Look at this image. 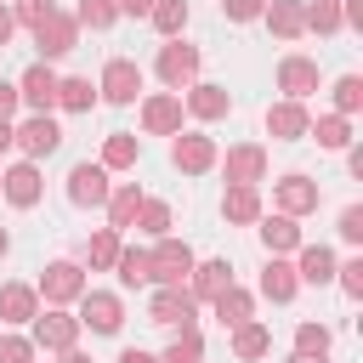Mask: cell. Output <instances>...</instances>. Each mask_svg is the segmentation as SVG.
<instances>
[{"mask_svg": "<svg viewBox=\"0 0 363 363\" xmlns=\"http://www.w3.org/2000/svg\"><path fill=\"white\" fill-rule=\"evenodd\" d=\"M57 108L91 113V108H96V85H91L85 74H57Z\"/></svg>", "mask_w": 363, "mask_h": 363, "instance_id": "cell-34", "label": "cell"}, {"mask_svg": "<svg viewBox=\"0 0 363 363\" xmlns=\"http://www.w3.org/2000/svg\"><path fill=\"white\" fill-rule=\"evenodd\" d=\"M267 204H261V187H244V182H233L227 193H221V221H233V227H255V216H261Z\"/></svg>", "mask_w": 363, "mask_h": 363, "instance_id": "cell-27", "label": "cell"}, {"mask_svg": "<svg viewBox=\"0 0 363 363\" xmlns=\"http://www.w3.org/2000/svg\"><path fill=\"white\" fill-rule=\"evenodd\" d=\"M23 113V96H17V79H0V119H17Z\"/></svg>", "mask_w": 363, "mask_h": 363, "instance_id": "cell-47", "label": "cell"}, {"mask_svg": "<svg viewBox=\"0 0 363 363\" xmlns=\"http://www.w3.org/2000/svg\"><path fill=\"white\" fill-rule=\"evenodd\" d=\"M284 363H329V352H289Z\"/></svg>", "mask_w": 363, "mask_h": 363, "instance_id": "cell-53", "label": "cell"}, {"mask_svg": "<svg viewBox=\"0 0 363 363\" xmlns=\"http://www.w3.org/2000/svg\"><path fill=\"white\" fill-rule=\"evenodd\" d=\"M40 346L23 335V329H0V363H34Z\"/></svg>", "mask_w": 363, "mask_h": 363, "instance_id": "cell-42", "label": "cell"}, {"mask_svg": "<svg viewBox=\"0 0 363 363\" xmlns=\"http://www.w3.org/2000/svg\"><path fill=\"white\" fill-rule=\"evenodd\" d=\"M227 284H233V261H227V255H204V261H193V272H187V295H193L199 306H210Z\"/></svg>", "mask_w": 363, "mask_h": 363, "instance_id": "cell-21", "label": "cell"}, {"mask_svg": "<svg viewBox=\"0 0 363 363\" xmlns=\"http://www.w3.org/2000/svg\"><path fill=\"white\" fill-rule=\"evenodd\" d=\"M193 261H199V255H193L187 238H176V233L153 238V244H147V289H153V284H187Z\"/></svg>", "mask_w": 363, "mask_h": 363, "instance_id": "cell-2", "label": "cell"}, {"mask_svg": "<svg viewBox=\"0 0 363 363\" xmlns=\"http://www.w3.org/2000/svg\"><path fill=\"white\" fill-rule=\"evenodd\" d=\"M11 147H17L23 159H51V153L62 147V125H57L51 113H17V119H11Z\"/></svg>", "mask_w": 363, "mask_h": 363, "instance_id": "cell-7", "label": "cell"}, {"mask_svg": "<svg viewBox=\"0 0 363 363\" xmlns=\"http://www.w3.org/2000/svg\"><path fill=\"white\" fill-rule=\"evenodd\" d=\"M0 193H6V204H11V210H34V204H40V193H45L40 159H11V164L0 170Z\"/></svg>", "mask_w": 363, "mask_h": 363, "instance_id": "cell-13", "label": "cell"}, {"mask_svg": "<svg viewBox=\"0 0 363 363\" xmlns=\"http://www.w3.org/2000/svg\"><path fill=\"white\" fill-rule=\"evenodd\" d=\"M261 125H267V136H272V142H301V136H306V125H312V108H306V102H295V96H278V102H267Z\"/></svg>", "mask_w": 363, "mask_h": 363, "instance_id": "cell-17", "label": "cell"}, {"mask_svg": "<svg viewBox=\"0 0 363 363\" xmlns=\"http://www.w3.org/2000/svg\"><path fill=\"white\" fill-rule=\"evenodd\" d=\"M147 323H159V329L199 323V301L187 295V284H153V295H147Z\"/></svg>", "mask_w": 363, "mask_h": 363, "instance_id": "cell-9", "label": "cell"}, {"mask_svg": "<svg viewBox=\"0 0 363 363\" xmlns=\"http://www.w3.org/2000/svg\"><path fill=\"white\" fill-rule=\"evenodd\" d=\"M329 346H335L329 323H318V318H301L295 323V352H329Z\"/></svg>", "mask_w": 363, "mask_h": 363, "instance_id": "cell-41", "label": "cell"}, {"mask_svg": "<svg viewBox=\"0 0 363 363\" xmlns=\"http://www.w3.org/2000/svg\"><path fill=\"white\" fill-rule=\"evenodd\" d=\"M216 170L227 176V187H233V182L261 187V182H267V147H261V142H233L227 153H216Z\"/></svg>", "mask_w": 363, "mask_h": 363, "instance_id": "cell-12", "label": "cell"}, {"mask_svg": "<svg viewBox=\"0 0 363 363\" xmlns=\"http://www.w3.org/2000/svg\"><path fill=\"white\" fill-rule=\"evenodd\" d=\"M318 199H323V187H318L306 170H284V176L272 182V210H284V216H312Z\"/></svg>", "mask_w": 363, "mask_h": 363, "instance_id": "cell-15", "label": "cell"}, {"mask_svg": "<svg viewBox=\"0 0 363 363\" xmlns=\"http://www.w3.org/2000/svg\"><path fill=\"white\" fill-rule=\"evenodd\" d=\"M210 312H216V323H221V329H233V323L255 318V289H244V284L233 278V284H227V289L210 301Z\"/></svg>", "mask_w": 363, "mask_h": 363, "instance_id": "cell-28", "label": "cell"}, {"mask_svg": "<svg viewBox=\"0 0 363 363\" xmlns=\"http://www.w3.org/2000/svg\"><path fill=\"white\" fill-rule=\"evenodd\" d=\"M255 233H261V244H267V255H295L301 250V216H284V210H261L255 216Z\"/></svg>", "mask_w": 363, "mask_h": 363, "instance_id": "cell-22", "label": "cell"}, {"mask_svg": "<svg viewBox=\"0 0 363 363\" xmlns=\"http://www.w3.org/2000/svg\"><path fill=\"white\" fill-rule=\"evenodd\" d=\"M329 96H335V113L357 119V113H363V74H340V79L329 85Z\"/></svg>", "mask_w": 363, "mask_h": 363, "instance_id": "cell-38", "label": "cell"}, {"mask_svg": "<svg viewBox=\"0 0 363 363\" xmlns=\"http://www.w3.org/2000/svg\"><path fill=\"white\" fill-rule=\"evenodd\" d=\"M113 363H159V352H147V346H125Z\"/></svg>", "mask_w": 363, "mask_h": 363, "instance_id": "cell-49", "label": "cell"}, {"mask_svg": "<svg viewBox=\"0 0 363 363\" xmlns=\"http://www.w3.org/2000/svg\"><path fill=\"white\" fill-rule=\"evenodd\" d=\"M136 233H147V238H164L170 227H176V216H170V204L164 199H142V210H136V221H130Z\"/></svg>", "mask_w": 363, "mask_h": 363, "instance_id": "cell-37", "label": "cell"}, {"mask_svg": "<svg viewBox=\"0 0 363 363\" xmlns=\"http://www.w3.org/2000/svg\"><path fill=\"white\" fill-rule=\"evenodd\" d=\"M108 187H113V170H102L96 159L68 164V204H79V210H102V204H108Z\"/></svg>", "mask_w": 363, "mask_h": 363, "instance_id": "cell-14", "label": "cell"}, {"mask_svg": "<svg viewBox=\"0 0 363 363\" xmlns=\"http://www.w3.org/2000/svg\"><path fill=\"white\" fill-rule=\"evenodd\" d=\"M142 199H147V193H142L136 182H113V187H108V204H102V210H108V227H119V233H125V227L136 221Z\"/></svg>", "mask_w": 363, "mask_h": 363, "instance_id": "cell-32", "label": "cell"}, {"mask_svg": "<svg viewBox=\"0 0 363 363\" xmlns=\"http://www.w3.org/2000/svg\"><path fill=\"white\" fill-rule=\"evenodd\" d=\"M45 11H51V0H11V17H17V28H34Z\"/></svg>", "mask_w": 363, "mask_h": 363, "instance_id": "cell-45", "label": "cell"}, {"mask_svg": "<svg viewBox=\"0 0 363 363\" xmlns=\"http://www.w3.org/2000/svg\"><path fill=\"white\" fill-rule=\"evenodd\" d=\"M340 153H346V170H352V176H357V182H363V147H357V142H352V147H340Z\"/></svg>", "mask_w": 363, "mask_h": 363, "instance_id": "cell-51", "label": "cell"}, {"mask_svg": "<svg viewBox=\"0 0 363 363\" xmlns=\"http://www.w3.org/2000/svg\"><path fill=\"white\" fill-rule=\"evenodd\" d=\"M335 284H340L352 301H363V255H346V261H335Z\"/></svg>", "mask_w": 363, "mask_h": 363, "instance_id": "cell-43", "label": "cell"}, {"mask_svg": "<svg viewBox=\"0 0 363 363\" xmlns=\"http://www.w3.org/2000/svg\"><path fill=\"white\" fill-rule=\"evenodd\" d=\"M289 261H295V278H301V284H335V261H340V255H335L329 244H306V238H301V250H295Z\"/></svg>", "mask_w": 363, "mask_h": 363, "instance_id": "cell-24", "label": "cell"}, {"mask_svg": "<svg viewBox=\"0 0 363 363\" xmlns=\"http://www.w3.org/2000/svg\"><path fill=\"white\" fill-rule=\"evenodd\" d=\"M187 17H193V6H187V0H153V6H147V23H153V34H159V40L187 34Z\"/></svg>", "mask_w": 363, "mask_h": 363, "instance_id": "cell-33", "label": "cell"}, {"mask_svg": "<svg viewBox=\"0 0 363 363\" xmlns=\"http://www.w3.org/2000/svg\"><path fill=\"white\" fill-rule=\"evenodd\" d=\"M40 312V289L34 284H0V323L6 329H28V318Z\"/></svg>", "mask_w": 363, "mask_h": 363, "instance_id": "cell-23", "label": "cell"}, {"mask_svg": "<svg viewBox=\"0 0 363 363\" xmlns=\"http://www.w3.org/2000/svg\"><path fill=\"white\" fill-rule=\"evenodd\" d=\"M113 272H119V289H147V250L142 244H119Z\"/></svg>", "mask_w": 363, "mask_h": 363, "instance_id": "cell-36", "label": "cell"}, {"mask_svg": "<svg viewBox=\"0 0 363 363\" xmlns=\"http://www.w3.org/2000/svg\"><path fill=\"white\" fill-rule=\"evenodd\" d=\"M113 6H119V17H147L153 0H113Z\"/></svg>", "mask_w": 363, "mask_h": 363, "instance_id": "cell-52", "label": "cell"}, {"mask_svg": "<svg viewBox=\"0 0 363 363\" xmlns=\"http://www.w3.org/2000/svg\"><path fill=\"white\" fill-rule=\"evenodd\" d=\"M255 295L272 301V306H289L301 295V278H295V261L289 255H267L261 261V278H255Z\"/></svg>", "mask_w": 363, "mask_h": 363, "instance_id": "cell-18", "label": "cell"}, {"mask_svg": "<svg viewBox=\"0 0 363 363\" xmlns=\"http://www.w3.org/2000/svg\"><path fill=\"white\" fill-rule=\"evenodd\" d=\"M199 357H204V335H199V323H182V329H170V340H164L159 363H199Z\"/></svg>", "mask_w": 363, "mask_h": 363, "instance_id": "cell-35", "label": "cell"}, {"mask_svg": "<svg viewBox=\"0 0 363 363\" xmlns=\"http://www.w3.org/2000/svg\"><path fill=\"white\" fill-rule=\"evenodd\" d=\"M136 159H142V136L136 130H108L102 136V159H96L102 170H130Z\"/></svg>", "mask_w": 363, "mask_h": 363, "instance_id": "cell-31", "label": "cell"}, {"mask_svg": "<svg viewBox=\"0 0 363 363\" xmlns=\"http://www.w3.org/2000/svg\"><path fill=\"white\" fill-rule=\"evenodd\" d=\"M216 153H221V147H216V136H204V130H187V125H182V130L170 136V164H176L182 176L216 170Z\"/></svg>", "mask_w": 363, "mask_h": 363, "instance_id": "cell-11", "label": "cell"}, {"mask_svg": "<svg viewBox=\"0 0 363 363\" xmlns=\"http://www.w3.org/2000/svg\"><path fill=\"white\" fill-rule=\"evenodd\" d=\"M11 34H17V17H11V6L0 0V45H11Z\"/></svg>", "mask_w": 363, "mask_h": 363, "instance_id": "cell-50", "label": "cell"}, {"mask_svg": "<svg viewBox=\"0 0 363 363\" xmlns=\"http://www.w3.org/2000/svg\"><path fill=\"white\" fill-rule=\"evenodd\" d=\"M119 244H125V233L119 227H96L91 238H85V272H113V261H119Z\"/></svg>", "mask_w": 363, "mask_h": 363, "instance_id": "cell-29", "label": "cell"}, {"mask_svg": "<svg viewBox=\"0 0 363 363\" xmlns=\"http://www.w3.org/2000/svg\"><path fill=\"white\" fill-rule=\"evenodd\" d=\"M335 233H340V244H363V204H346L340 221H335Z\"/></svg>", "mask_w": 363, "mask_h": 363, "instance_id": "cell-44", "label": "cell"}, {"mask_svg": "<svg viewBox=\"0 0 363 363\" xmlns=\"http://www.w3.org/2000/svg\"><path fill=\"white\" fill-rule=\"evenodd\" d=\"M261 6H267V0H221V17H227V23H255Z\"/></svg>", "mask_w": 363, "mask_h": 363, "instance_id": "cell-46", "label": "cell"}, {"mask_svg": "<svg viewBox=\"0 0 363 363\" xmlns=\"http://www.w3.org/2000/svg\"><path fill=\"white\" fill-rule=\"evenodd\" d=\"M306 34H340V0H306Z\"/></svg>", "mask_w": 363, "mask_h": 363, "instance_id": "cell-40", "label": "cell"}, {"mask_svg": "<svg viewBox=\"0 0 363 363\" xmlns=\"http://www.w3.org/2000/svg\"><path fill=\"white\" fill-rule=\"evenodd\" d=\"M17 96H23L28 113H51V108H57V68L34 57V62L17 74Z\"/></svg>", "mask_w": 363, "mask_h": 363, "instance_id": "cell-16", "label": "cell"}, {"mask_svg": "<svg viewBox=\"0 0 363 363\" xmlns=\"http://www.w3.org/2000/svg\"><path fill=\"white\" fill-rule=\"evenodd\" d=\"M306 136H312L318 147H329V153H340V147H352V142H357V136H352V119H346V113H335V108H329V113H318V119L306 125Z\"/></svg>", "mask_w": 363, "mask_h": 363, "instance_id": "cell-30", "label": "cell"}, {"mask_svg": "<svg viewBox=\"0 0 363 363\" xmlns=\"http://www.w3.org/2000/svg\"><path fill=\"white\" fill-rule=\"evenodd\" d=\"M74 23L91 28V34H102V28L119 23V6H113V0H79V6H74Z\"/></svg>", "mask_w": 363, "mask_h": 363, "instance_id": "cell-39", "label": "cell"}, {"mask_svg": "<svg viewBox=\"0 0 363 363\" xmlns=\"http://www.w3.org/2000/svg\"><path fill=\"white\" fill-rule=\"evenodd\" d=\"M57 363H96L91 352H79V346H68V352H57Z\"/></svg>", "mask_w": 363, "mask_h": 363, "instance_id": "cell-54", "label": "cell"}, {"mask_svg": "<svg viewBox=\"0 0 363 363\" xmlns=\"http://www.w3.org/2000/svg\"><path fill=\"white\" fill-rule=\"evenodd\" d=\"M142 85H147V74H142L136 57H108L102 74H96V96L113 102V108H130V102L142 96Z\"/></svg>", "mask_w": 363, "mask_h": 363, "instance_id": "cell-6", "label": "cell"}, {"mask_svg": "<svg viewBox=\"0 0 363 363\" xmlns=\"http://www.w3.org/2000/svg\"><path fill=\"white\" fill-rule=\"evenodd\" d=\"M11 147V119H0V153Z\"/></svg>", "mask_w": 363, "mask_h": 363, "instance_id": "cell-55", "label": "cell"}, {"mask_svg": "<svg viewBox=\"0 0 363 363\" xmlns=\"http://www.w3.org/2000/svg\"><path fill=\"white\" fill-rule=\"evenodd\" d=\"M74 318H79V329H91V335H119V329H125V295L85 284V295L74 301Z\"/></svg>", "mask_w": 363, "mask_h": 363, "instance_id": "cell-4", "label": "cell"}, {"mask_svg": "<svg viewBox=\"0 0 363 363\" xmlns=\"http://www.w3.org/2000/svg\"><path fill=\"white\" fill-rule=\"evenodd\" d=\"M278 91H284V96H295V102H306L312 91H323V68H318L312 57L289 51V57H278Z\"/></svg>", "mask_w": 363, "mask_h": 363, "instance_id": "cell-19", "label": "cell"}, {"mask_svg": "<svg viewBox=\"0 0 363 363\" xmlns=\"http://www.w3.org/2000/svg\"><path fill=\"white\" fill-rule=\"evenodd\" d=\"M182 108H187L199 125H210V119H227V113H233V91L216 85V79H193V85L182 91Z\"/></svg>", "mask_w": 363, "mask_h": 363, "instance_id": "cell-20", "label": "cell"}, {"mask_svg": "<svg viewBox=\"0 0 363 363\" xmlns=\"http://www.w3.org/2000/svg\"><path fill=\"white\" fill-rule=\"evenodd\" d=\"M261 23L272 28V40H301L306 34V0H267Z\"/></svg>", "mask_w": 363, "mask_h": 363, "instance_id": "cell-25", "label": "cell"}, {"mask_svg": "<svg viewBox=\"0 0 363 363\" xmlns=\"http://www.w3.org/2000/svg\"><path fill=\"white\" fill-rule=\"evenodd\" d=\"M34 51H40V62H57V57H68L74 45H79V23H74V11H62V6H51L34 28Z\"/></svg>", "mask_w": 363, "mask_h": 363, "instance_id": "cell-8", "label": "cell"}, {"mask_svg": "<svg viewBox=\"0 0 363 363\" xmlns=\"http://www.w3.org/2000/svg\"><path fill=\"white\" fill-rule=\"evenodd\" d=\"M227 346H233L238 363H261V357L272 352V329H267L261 318H244V323H233V340H227Z\"/></svg>", "mask_w": 363, "mask_h": 363, "instance_id": "cell-26", "label": "cell"}, {"mask_svg": "<svg viewBox=\"0 0 363 363\" xmlns=\"http://www.w3.org/2000/svg\"><path fill=\"white\" fill-rule=\"evenodd\" d=\"M340 28H363V0H340Z\"/></svg>", "mask_w": 363, "mask_h": 363, "instance_id": "cell-48", "label": "cell"}, {"mask_svg": "<svg viewBox=\"0 0 363 363\" xmlns=\"http://www.w3.org/2000/svg\"><path fill=\"white\" fill-rule=\"evenodd\" d=\"M79 318H74V306H40L34 318H28V340L40 346V352H68V346H79Z\"/></svg>", "mask_w": 363, "mask_h": 363, "instance_id": "cell-5", "label": "cell"}, {"mask_svg": "<svg viewBox=\"0 0 363 363\" xmlns=\"http://www.w3.org/2000/svg\"><path fill=\"white\" fill-rule=\"evenodd\" d=\"M199 363H204V357H199Z\"/></svg>", "mask_w": 363, "mask_h": 363, "instance_id": "cell-57", "label": "cell"}, {"mask_svg": "<svg viewBox=\"0 0 363 363\" xmlns=\"http://www.w3.org/2000/svg\"><path fill=\"white\" fill-rule=\"evenodd\" d=\"M85 261H74V255H57V261H45V272H40V306H74L79 295H85Z\"/></svg>", "mask_w": 363, "mask_h": 363, "instance_id": "cell-3", "label": "cell"}, {"mask_svg": "<svg viewBox=\"0 0 363 363\" xmlns=\"http://www.w3.org/2000/svg\"><path fill=\"white\" fill-rule=\"evenodd\" d=\"M136 102H142L136 113H142V130H147V136H176V130H182V119H187L182 91H142Z\"/></svg>", "mask_w": 363, "mask_h": 363, "instance_id": "cell-10", "label": "cell"}, {"mask_svg": "<svg viewBox=\"0 0 363 363\" xmlns=\"http://www.w3.org/2000/svg\"><path fill=\"white\" fill-rule=\"evenodd\" d=\"M199 68H204V51H199L187 34L164 40V45H159V57H153V74H159V85H164V91H187V85L199 79Z\"/></svg>", "mask_w": 363, "mask_h": 363, "instance_id": "cell-1", "label": "cell"}, {"mask_svg": "<svg viewBox=\"0 0 363 363\" xmlns=\"http://www.w3.org/2000/svg\"><path fill=\"white\" fill-rule=\"evenodd\" d=\"M6 250H11V233H6V227H0V261H6Z\"/></svg>", "mask_w": 363, "mask_h": 363, "instance_id": "cell-56", "label": "cell"}]
</instances>
